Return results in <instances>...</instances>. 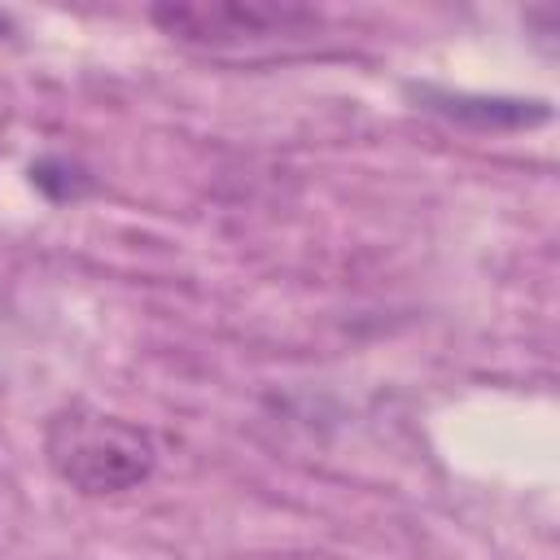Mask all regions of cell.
I'll use <instances>...</instances> for the list:
<instances>
[{
  "label": "cell",
  "instance_id": "1",
  "mask_svg": "<svg viewBox=\"0 0 560 560\" xmlns=\"http://www.w3.org/2000/svg\"><path fill=\"white\" fill-rule=\"evenodd\" d=\"M149 22L192 52L262 57L315 39L324 13L298 0H162Z\"/></svg>",
  "mask_w": 560,
  "mask_h": 560
},
{
  "label": "cell",
  "instance_id": "2",
  "mask_svg": "<svg viewBox=\"0 0 560 560\" xmlns=\"http://www.w3.org/2000/svg\"><path fill=\"white\" fill-rule=\"evenodd\" d=\"M44 455H48V468L88 499L122 494L140 486L158 464V446L140 424L83 402L48 420Z\"/></svg>",
  "mask_w": 560,
  "mask_h": 560
},
{
  "label": "cell",
  "instance_id": "3",
  "mask_svg": "<svg viewBox=\"0 0 560 560\" xmlns=\"http://www.w3.org/2000/svg\"><path fill=\"white\" fill-rule=\"evenodd\" d=\"M429 105L424 109H438L446 118H459V122H490V127H529V122H547L551 109L542 101H486V96H451V92H433L424 88L420 92Z\"/></svg>",
  "mask_w": 560,
  "mask_h": 560
},
{
  "label": "cell",
  "instance_id": "4",
  "mask_svg": "<svg viewBox=\"0 0 560 560\" xmlns=\"http://www.w3.org/2000/svg\"><path fill=\"white\" fill-rule=\"evenodd\" d=\"M9 26H13V22H9V18H4V13H0V35H4V31H9Z\"/></svg>",
  "mask_w": 560,
  "mask_h": 560
}]
</instances>
